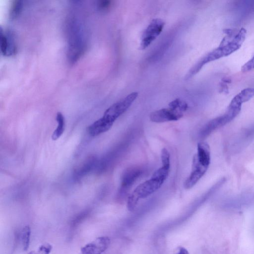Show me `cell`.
I'll return each instance as SVG.
<instances>
[{
  "label": "cell",
  "mask_w": 254,
  "mask_h": 254,
  "mask_svg": "<svg viewBox=\"0 0 254 254\" xmlns=\"http://www.w3.org/2000/svg\"><path fill=\"white\" fill-rule=\"evenodd\" d=\"M235 118L232 114L226 111L224 114L210 120L203 126L199 132L200 138H205L214 131L227 124Z\"/></svg>",
  "instance_id": "obj_8"
},
{
  "label": "cell",
  "mask_w": 254,
  "mask_h": 254,
  "mask_svg": "<svg viewBox=\"0 0 254 254\" xmlns=\"http://www.w3.org/2000/svg\"><path fill=\"white\" fill-rule=\"evenodd\" d=\"M168 106V108L152 112L149 115L150 120L157 123L177 121L183 117L188 108V104L179 98L170 102Z\"/></svg>",
  "instance_id": "obj_6"
},
{
  "label": "cell",
  "mask_w": 254,
  "mask_h": 254,
  "mask_svg": "<svg viewBox=\"0 0 254 254\" xmlns=\"http://www.w3.org/2000/svg\"><path fill=\"white\" fill-rule=\"evenodd\" d=\"M31 235V229L29 225L25 226L21 232V240L24 251H27L29 246Z\"/></svg>",
  "instance_id": "obj_16"
},
{
  "label": "cell",
  "mask_w": 254,
  "mask_h": 254,
  "mask_svg": "<svg viewBox=\"0 0 254 254\" xmlns=\"http://www.w3.org/2000/svg\"><path fill=\"white\" fill-rule=\"evenodd\" d=\"M175 254H189V253L184 247L179 246L177 248Z\"/></svg>",
  "instance_id": "obj_22"
},
{
  "label": "cell",
  "mask_w": 254,
  "mask_h": 254,
  "mask_svg": "<svg viewBox=\"0 0 254 254\" xmlns=\"http://www.w3.org/2000/svg\"><path fill=\"white\" fill-rule=\"evenodd\" d=\"M111 1L108 0H99L97 2V7L101 11L107 10L111 6Z\"/></svg>",
  "instance_id": "obj_19"
},
{
  "label": "cell",
  "mask_w": 254,
  "mask_h": 254,
  "mask_svg": "<svg viewBox=\"0 0 254 254\" xmlns=\"http://www.w3.org/2000/svg\"><path fill=\"white\" fill-rule=\"evenodd\" d=\"M210 149L206 142L197 144V152L193 156L191 171L184 183V188L190 189L199 181L207 171L210 163Z\"/></svg>",
  "instance_id": "obj_4"
},
{
  "label": "cell",
  "mask_w": 254,
  "mask_h": 254,
  "mask_svg": "<svg viewBox=\"0 0 254 254\" xmlns=\"http://www.w3.org/2000/svg\"><path fill=\"white\" fill-rule=\"evenodd\" d=\"M247 34L244 28L233 29L223 38L219 46L212 51L215 60L230 55L237 51L242 45Z\"/></svg>",
  "instance_id": "obj_5"
},
{
  "label": "cell",
  "mask_w": 254,
  "mask_h": 254,
  "mask_svg": "<svg viewBox=\"0 0 254 254\" xmlns=\"http://www.w3.org/2000/svg\"><path fill=\"white\" fill-rule=\"evenodd\" d=\"M254 97V88L248 87L244 89L234 97L242 104L246 102Z\"/></svg>",
  "instance_id": "obj_14"
},
{
  "label": "cell",
  "mask_w": 254,
  "mask_h": 254,
  "mask_svg": "<svg viewBox=\"0 0 254 254\" xmlns=\"http://www.w3.org/2000/svg\"><path fill=\"white\" fill-rule=\"evenodd\" d=\"M254 69V55L241 67V71L243 72H246Z\"/></svg>",
  "instance_id": "obj_18"
},
{
  "label": "cell",
  "mask_w": 254,
  "mask_h": 254,
  "mask_svg": "<svg viewBox=\"0 0 254 254\" xmlns=\"http://www.w3.org/2000/svg\"><path fill=\"white\" fill-rule=\"evenodd\" d=\"M56 120L58 126L52 135L53 140H56L61 137L64 133L65 128V120L62 113L58 112L57 114Z\"/></svg>",
  "instance_id": "obj_13"
},
{
  "label": "cell",
  "mask_w": 254,
  "mask_h": 254,
  "mask_svg": "<svg viewBox=\"0 0 254 254\" xmlns=\"http://www.w3.org/2000/svg\"><path fill=\"white\" fill-rule=\"evenodd\" d=\"M141 174L140 170L137 168L129 169L124 173L121 184L120 193L124 194L131 187Z\"/></svg>",
  "instance_id": "obj_11"
},
{
  "label": "cell",
  "mask_w": 254,
  "mask_h": 254,
  "mask_svg": "<svg viewBox=\"0 0 254 254\" xmlns=\"http://www.w3.org/2000/svg\"><path fill=\"white\" fill-rule=\"evenodd\" d=\"M110 239L107 236H101L86 244L81 249V254H102L109 247Z\"/></svg>",
  "instance_id": "obj_9"
},
{
  "label": "cell",
  "mask_w": 254,
  "mask_h": 254,
  "mask_svg": "<svg viewBox=\"0 0 254 254\" xmlns=\"http://www.w3.org/2000/svg\"><path fill=\"white\" fill-rule=\"evenodd\" d=\"M97 164V160L95 157L88 158L74 172V178L75 180L81 179L90 172Z\"/></svg>",
  "instance_id": "obj_12"
},
{
  "label": "cell",
  "mask_w": 254,
  "mask_h": 254,
  "mask_svg": "<svg viewBox=\"0 0 254 254\" xmlns=\"http://www.w3.org/2000/svg\"><path fill=\"white\" fill-rule=\"evenodd\" d=\"M23 7L22 1L15 0L11 2L9 10V16L12 19L16 18L20 14Z\"/></svg>",
  "instance_id": "obj_15"
},
{
  "label": "cell",
  "mask_w": 254,
  "mask_h": 254,
  "mask_svg": "<svg viewBox=\"0 0 254 254\" xmlns=\"http://www.w3.org/2000/svg\"><path fill=\"white\" fill-rule=\"evenodd\" d=\"M137 96L138 93L133 92L112 104L106 109L101 118L88 127V133L92 136H96L109 130L116 120L127 111Z\"/></svg>",
  "instance_id": "obj_2"
},
{
  "label": "cell",
  "mask_w": 254,
  "mask_h": 254,
  "mask_svg": "<svg viewBox=\"0 0 254 254\" xmlns=\"http://www.w3.org/2000/svg\"><path fill=\"white\" fill-rule=\"evenodd\" d=\"M219 91L223 94H228L229 93L228 84L221 81L219 84Z\"/></svg>",
  "instance_id": "obj_20"
},
{
  "label": "cell",
  "mask_w": 254,
  "mask_h": 254,
  "mask_svg": "<svg viewBox=\"0 0 254 254\" xmlns=\"http://www.w3.org/2000/svg\"><path fill=\"white\" fill-rule=\"evenodd\" d=\"M165 24V22L160 18H155L151 20L142 34L140 50L146 49L154 41L161 33Z\"/></svg>",
  "instance_id": "obj_7"
},
{
  "label": "cell",
  "mask_w": 254,
  "mask_h": 254,
  "mask_svg": "<svg viewBox=\"0 0 254 254\" xmlns=\"http://www.w3.org/2000/svg\"><path fill=\"white\" fill-rule=\"evenodd\" d=\"M244 133V136L246 138L254 136V125L247 128Z\"/></svg>",
  "instance_id": "obj_21"
},
{
  "label": "cell",
  "mask_w": 254,
  "mask_h": 254,
  "mask_svg": "<svg viewBox=\"0 0 254 254\" xmlns=\"http://www.w3.org/2000/svg\"><path fill=\"white\" fill-rule=\"evenodd\" d=\"M162 165L150 179L139 185L129 195L127 200V208L129 211L135 209L140 199L146 198L159 190L167 179L170 165Z\"/></svg>",
  "instance_id": "obj_3"
},
{
  "label": "cell",
  "mask_w": 254,
  "mask_h": 254,
  "mask_svg": "<svg viewBox=\"0 0 254 254\" xmlns=\"http://www.w3.org/2000/svg\"><path fill=\"white\" fill-rule=\"evenodd\" d=\"M52 250V246L49 243H44L36 250L30 252L28 254H49Z\"/></svg>",
  "instance_id": "obj_17"
},
{
  "label": "cell",
  "mask_w": 254,
  "mask_h": 254,
  "mask_svg": "<svg viewBox=\"0 0 254 254\" xmlns=\"http://www.w3.org/2000/svg\"><path fill=\"white\" fill-rule=\"evenodd\" d=\"M0 46L1 54L5 56H12L16 52V46L13 34L9 31H3L0 34Z\"/></svg>",
  "instance_id": "obj_10"
},
{
  "label": "cell",
  "mask_w": 254,
  "mask_h": 254,
  "mask_svg": "<svg viewBox=\"0 0 254 254\" xmlns=\"http://www.w3.org/2000/svg\"><path fill=\"white\" fill-rule=\"evenodd\" d=\"M67 38V57L69 62L74 63L78 60L87 48V32L84 23L78 15L72 14L65 24Z\"/></svg>",
  "instance_id": "obj_1"
}]
</instances>
